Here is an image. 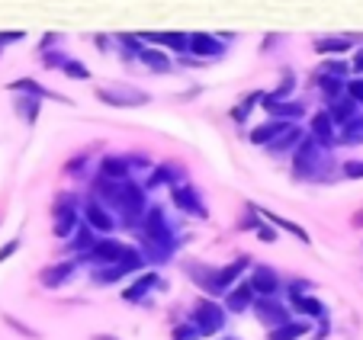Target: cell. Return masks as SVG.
<instances>
[{
	"mask_svg": "<svg viewBox=\"0 0 363 340\" xmlns=\"http://www.w3.org/2000/svg\"><path fill=\"white\" fill-rule=\"evenodd\" d=\"M308 84H315V87L322 90V94L328 96V100H335V96H341V94H344V84H347V81H341V77H331V74H318V71H315Z\"/></svg>",
	"mask_w": 363,
	"mask_h": 340,
	"instance_id": "obj_35",
	"label": "cell"
},
{
	"mask_svg": "<svg viewBox=\"0 0 363 340\" xmlns=\"http://www.w3.org/2000/svg\"><path fill=\"white\" fill-rule=\"evenodd\" d=\"M77 225H81V203L71 193H62L55 199V225H52V232H55V238L68 241Z\"/></svg>",
	"mask_w": 363,
	"mask_h": 340,
	"instance_id": "obj_4",
	"label": "cell"
},
{
	"mask_svg": "<svg viewBox=\"0 0 363 340\" xmlns=\"http://www.w3.org/2000/svg\"><path fill=\"white\" fill-rule=\"evenodd\" d=\"M171 196H174V205H177L180 212H186V215H193V218H209V209H206L203 196H199L196 186H190L186 180H180V183L171 186Z\"/></svg>",
	"mask_w": 363,
	"mask_h": 340,
	"instance_id": "obj_7",
	"label": "cell"
},
{
	"mask_svg": "<svg viewBox=\"0 0 363 340\" xmlns=\"http://www.w3.org/2000/svg\"><path fill=\"white\" fill-rule=\"evenodd\" d=\"M322 170H328V151L318 148L308 135L293 151V177L296 180H322Z\"/></svg>",
	"mask_w": 363,
	"mask_h": 340,
	"instance_id": "obj_1",
	"label": "cell"
},
{
	"mask_svg": "<svg viewBox=\"0 0 363 340\" xmlns=\"http://www.w3.org/2000/svg\"><path fill=\"white\" fill-rule=\"evenodd\" d=\"M123 251H125L123 241H116V238H96V244L84 254V260H90L94 266H110V264H116V260L123 257Z\"/></svg>",
	"mask_w": 363,
	"mask_h": 340,
	"instance_id": "obj_11",
	"label": "cell"
},
{
	"mask_svg": "<svg viewBox=\"0 0 363 340\" xmlns=\"http://www.w3.org/2000/svg\"><path fill=\"white\" fill-rule=\"evenodd\" d=\"M302 135H306V132H302L296 123H293V125H286V132H280V135H277L274 142L267 144V151H270V154H277V157H283V154H293V151H296V144L302 142Z\"/></svg>",
	"mask_w": 363,
	"mask_h": 340,
	"instance_id": "obj_20",
	"label": "cell"
},
{
	"mask_svg": "<svg viewBox=\"0 0 363 340\" xmlns=\"http://www.w3.org/2000/svg\"><path fill=\"white\" fill-rule=\"evenodd\" d=\"M261 100H264V94H261V90H251V94H245V96H241V100L232 106V113H228V116H232V123H235V125L247 123V116H251V109L257 106V103H261Z\"/></svg>",
	"mask_w": 363,
	"mask_h": 340,
	"instance_id": "obj_27",
	"label": "cell"
},
{
	"mask_svg": "<svg viewBox=\"0 0 363 340\" xmlns=\"http://www.w3.org/2000/svg\"><path fill=\"white\" fill-rule=\"evenodd\" d=\"M312 142L318 144V148H325V151H331L337 144V129H335V123H331V116L325 113V109H318L315 116L308 119V132H306Z\"/></svg>",
	"mask_w": 363,
	"mask_h": 340,
	"instance_id": "obj_10",
	"label": "cell"
},
{
	"mask_svg": "<svg viewBox=\"0 0 363 340\" xmlns=\"http://www.w3.org/2000/svg\"><path fill=\"white\" fill-rule=\"evenodd\" d=\"M116 45H119V55H123V62H138V55H142V35H129V33H123V35H116Z\"/></svg>",
	"mask_w": 363,
	"mask_h": 340,
	"instance_id": "obj_36",
	"label": "cell"
},
{
	"mask_svg": "<svg viewBox=\"0 0 363 340\" xmlns=\"http://www.w3.org/2000/svg\"><path fill=\"white\" fill-rule=\"evenodd\" d=\"M247 286L254 289V295H257V299H274V295L283 293V279H280V273H277L274 266L254 264V266H251V279H247Z\"/></svg>",
	"mask_w": 363,
	"mask_h": 340,
	"instance_id": "obj_5",
	"label": "cell"
},
{
	"mask_svg": "<svg viewBox=\"0 0 363 340\" xmlns=\"http://www.w3.org/2000/svg\"><path fill=\"white\" fill-rule=\"evenodd\" d=\"M39 103H42V100H35V96L16 94V96H13V109H16V116H20L23 123L33 125L35 119H39Z\"/></svg>",
	"mask_w": 363,
	"mask_h": 340,
	"instance_id": "obj_33",
	"label": "cell"
},
{
	"mask_svg": "<svg viewBox=\"0 0 363 340\" xmlns=\"http://www.w3.org/2000/svg\"><path fill=\"white\" fill-rule=\"evenodd\" d=\"M96 100L106 103V106L132 109V106H145V103H151V94L132 87V84H100V87H96Z\"/></svg>",
	"mask_w": 363,
	"mask_h": 340,
	"instance_id": "obj_2",
	"label": "cell"
},
{
	"mask_svg": "<svg viewBox=\"0 0 363 340\" xmlns=\"http://www.w3.org/2000/svg\"><path fill=\"white\" fill-rule=\"evenodd\" d=\"M337 142H341V144H363V116L350 119V123L341 129Z\"/></svg>",
	"mask_w": 363,
	"mask_h": 340,
	"instance_id": "obj_37",
	"label": "cell"
},
{
	"mask_svg": "<svg viewBox=\"0 0 363 340\" xmlns=\"http://www.w3.org/2000/svg\"><path fill=\"white\" fill-rule=\"evenodd\" d=\"M77 264H81V260H62V264L45 266V270L39 273V283L45 289H62L65 283H68V279L77 273Z\"/></svg>",
	"mask_w": 363,
	"mask_h": 340,
	"instance_id": "obj_13",
	"label": "cell"
},
{
	"mask_svg": "<svg viewBox=\"0 0 363 340\" xmlns=\"http://www.w3.org/2000/svg\"><path fill=\"white\" fill-rule=\"evenodd\" d=\"M96 48H100V52H113V48H116V35H96Z\"/></svg>",
	"mask_w": 363,
	"mask_h": 340,
	"instance_id": "obj_48",
	"label": "cell"
},
{
	"mask_svg": "<svg viewBox=\"0 0 363 340\" xmlns=\"http://www.w3.org/2000/svg\"><path fill=\"white\" fill-rule=\"evenodd\" d=\"M286 125H293V123H283V119H267V123H261L257 129L247 132V138H251V144H261V148H267V144L274 142L280 132H286Z\"/></svg>",
	"mask_w": 363,
	"mask_h": 340,
	"instance_id": "obj_21",
	"label": "cell"
},
{
	"mask_svg": "<svg viewBox=\"0 0 363 340\" xmlns=\"http://www.w3.org/2000/svg\"><path fill=\"white\" fill-rule=\"evenodd\" d=\"M116 266L123 270V276H129V273H142L145 266H148V260H145V254L138 251V247H125L123 257L116 260Z\"/></svg>",
	"mask_w": 363,
	"mask_h": 340,
	"instance_id": "obj_32",
	"label": "cell"
},
{
	"mask_svg": "<svg viewBox=\"0 0 363 340\" xmlns=\"http://www.w3.org/2000/svg\"><path fill=\"white\" fill-rule=\"evenodd\" d=\"M341 170L347 180H363V161H344Z\"/></svg>",
	"mask_w": 363,
	"mask_h": 340,
	"instance_id": "obj_44",
	"label": "cell"
},
{
	"mask_svg": "<svg viewBox=\"0 0 363 340\" xmlns=\"http://www.w3.org/2000/svg\"><path fill=\"white\" fill-rule=\"evenodd\" d=\"M65 58H68V55H65V52H42V62H45L52 71H55V68H62V64H65Z\"/></svg>",
	"mask_w": 363,
	"mask_h": 340,
	"instance_id": "obj_45",
	"label": "cell"
},
{
	"mask_svg": "<svg viewBox=\"0 0 363 340\" xmlns=\"http://www.w3.org/2000/svg\"><path fill=\"white\" fill-rule=\"evenodd\" d=\"M296 90V71L293 68H283L280 71V84H277V90H270V94H264L261 106L264 103H277V100H289Z\"/></svg>",
	"mask_w": 363,
	"mask_h": 340,
	"instance_id": "obj_25",
	"label": "cell"
},
{
	"mask_svg": "<svg viewBox=\"0 0 363 340\" xmlns=\"http://www.w3.org/2000/svg\"><path fill=\"white\" fill-rule=\"evenodd\" d=\"M138 35H142V39L158 42V45L174 48V52H180V55L186 52V39H190V33H174V29H161V33H138Z\"/></svg>",
	"mask_w": 363,
	"mask_h": 340,
	"instance_id": "obj_23",
	"label": "cell"
},
{
	"mask_svg": "<svg viewBox=\"0 0 363 340\" xmlns=\"http://www.w3.org/2000/svg\"><path fill=\"white\" fill-rule=\"evenodd\" d=\"M354 228H363V212H357L354 215Z\"/></svg>",
	"mask_w": 363,
	"mask_h": 340,
	"instance_id": "obj_52",
	"label": "cell"
},
{
	"mask_svg": "<svg viewBox=\"0 0 363 340\" xmlns=\"http://www.w3.org/2000/svg\"><path fill=\"white\" fill-rule=\"evenodd\" d=\"M174 340H199V331L186 321V324H177L174 327Z\"/></svg>",
	"mask_w": 363,
	"mask_h": 340,
	"instance_id": "obj_41",
	"label": "cell"
},
{
	"mask_svg": "<svg viewBox=\"0 0 363 340\" xmlns=\"http://www.w3.org/2000/svg\"><path fill=\"white\" fill-rule=\"evenodd\" d=\"M312 331V324L308 321H286V324L274 327V331L267 334V340H299L302 334Z\"/></svg>",
	"mask_w": 363,
	"mask_h": 340,
	"instance_id": "obj_31",
	"label": "cell"
},
{
	"mask_svg": "<svg viewBox=\"0 0 363 340\" xmlns=\"http://www.w3.org/2000/svg\"><path fill=\"white\" fill-rule=\"evenodd\" d=\"M26 39V33L23 29H4L0 33V45H10V42H23Z\"/></svg>",
	"mask_w": 363,
	"mask_h": 340,
	"instance_id": "obj_46",
	"label": "cell"
},
{
	"mask_svg": "<svg viewBox=\"0 0 363 340\" xmlns=\"http://www.w3.org/2000/svg\"><path fill=\"white\" fill-rule=\"evenodd\" d=\"M289 308H293V312H299V314H306V318H312V321L328 318V308H325L312 293H306V295H289Z\"/></svg>",
	"mask_w": 363,
	"mask_h": 340,
	"instance_id": "obj_19",
	"label": "cell"
},
{
	"mask_svg": "<svg viewBox=\"0 0 363 340\" xmlns=\"http://www.w3.org/2000/svg\"><path fill=\"white\" fill-rule=\"evenodd\" d=\"M177 64H180V68H203L206 62H199V58H193V55H180Z\"/></svg>",
	"mask_w": 363,
	"mask_h": 340,
	"instance_id": "obj_49",
	"label": "cell"
},
{
	"mask_svg": "<svg viewBox=\"0 0 363 340\" xmlns=\"http://www.w3.org/2000/svg\"><path fill=\"white\" fill-rule=\"evenodd\" d=\"M100 177L103 180H129L132 177V170H129V161H125L123 154H110V157H103L100 161Z\"/></svg>",
	"mask_w": 363,
	"mask_h": 340,
	"instance_id": "obj_22",
	"label": "cell"
},
{
	"mask_svg": "<svg viewBox=\"0 0 363 340\" xmlns=\"http://www.w3.org/2000/svg\"><path fill=\"white\" fill-rule=\"evenodd\" d=\"M186 270H190V279H193V283H196L199 289H203V293H209V295H213L216 266H206V264H196V260H193V264H186Z\"/></svg>",
	"mask_w": 363,
	"mask_h": 340,
	"instance_id": "obj_34",
	"label": "cell"
},
{
	"mask_svg": "<svg viewBox=\"0 0 363 340\" xmlns=\"http://www.w3.org/2000/svg\"><path fill=\"white\" fill-rule=\"evenodd\" d=\"M261 218H267L270 225H274V228H280V232H289L293 234V238H299L302 244H308V232L306 228H302V225H296V222H289V218H283V215H277V212H270V209H261Z\"/></svg>",
	"mask_w": 363,
	"mask_h": 340,
	"instance_id": "obj_26",
	"label": "cell"
},
{
	"mask_svg": "<svg viewBox=\"0 0 363 340\" xmlns=\"http://www.w3.org/2000/svg\"><path fill=\"white\" fill-rule=\"evenodd\" d=\"M254 299H257V295H254V289L247 286V279L245 283H235V286L225 293V312H235V314L247 312V308L254 305Z\"/></svg>",
	"mask_w": 363,
	"mask_h": 340,
	"instance_id": "obj_16",
	"label": "cell"
},
{
	"mask_svg": "<svg viewBox=\"0 0 363 340\" xmlns=\"http://www.w3.org/2000/svg\"><path fill=\"white\" fill-rule=\"evenodd\" d=\"M325 113L331 116L335 129H344V125H347L350 119L360 116V106H357V103L350 100L347 94H341V96H335V100H328V109H325Z\"/></svg>",
	"mask_w": 363,
	"mask_h": 340,
	"instance_id": "obj_15",
	"label": "cell"
},
{
	"mask_svg": "<svg viewBox=\"0 0 363 340\" xmlns=\"http://www.w3.org/2000/svg\"><path fill=\"white\" fill-rule=\"evenodd\" d=\"M180 174L174 164H161V167H155L151 170V177H148V183H145V190H158V186H174V183H180Z\"/></svg>",
	"mask_w": 363,
	"mask_h": 340,
	"instance_id": "obj_24",
	"label": "cell"
},
{
	"mask_svg": "<svg viewBox=\"0 0 363 340\" xmlns=\"http://www.w3.org/2000/svg\"><path fill=\"white\" fill-rule=\"evenodd\" d=\"M344 94H347L357 106H363V77H354V81L344 84Z\"/></svg>",
	"mask_w": 363,
	"mask_h": 340,
	"instance_id": "obj_40",
	"label": "cell"
},
{
	"mask_svg": "<svg viewBox=\"0 0 363 340\" xmlns=\"http://www.w3.org/2000/svg\"><path fill=\"white\" fill-rule=\"evenodd\" d=\"M251 266V260L247 257H238V260H232V264H225V266H216V279H213V295H225L228 289L235 286L241 279V273Z\"/></svg>",
	"mask_w": 363,
	"mask_h": 340,
	"instance_id": "obj_12",
	"label": "cell"
},
{
	"mask_svg": "<svg viewBox=\"0 0 363 340\" xmlns=\"http://www.w3.org/2000/svg\"><path fill=\"white\" fill-rule=\"evenodd\" d=\"M81 222L90 225L96 234H110L113 228H116V215H113V212L106 209L103 203H96L94 196H87L81 203Z\"/></svg>",
	"mask_w": 363,
	"mask_h": 340,
	"instance_id": "obj_6",
	"label": "cell"
},
{
	"mask_svg": "<svg viewBox=\"0 0 363 340\" xmlns=\"http://www.w3.org/2000/svg\"><path fill=\"white\" fill-rule=\"evenodd\" d=\"M254 314H257V321H261V324H267L270 331H274V327H280V324H286V321H293L289 318V305L283 299H254Z\"/></svg>",
	"mask_w": 363,
	"mask_h": 340,
	"instance_id": "obj_9",
	"label": "cell"
},
{
	"mask_svg": "<svg viewBox=\"0 0 363 340\" xmlns=\"http://www.w3.org/2000/svg\"><path fill=\"white\" fill-rule=\"evenodd\" d=\"M347 68L350 64L344 62V58H325V62L318 64V74H331V77H341L344 81V77H347Z\"/></svg>",
	"mask_w": 363,
	"mask_h": 340,
	"instance_id": "obj_39",
	"label": "cell"
},
{
	"mask_svg": "<svg viewBox=\"0 0 363 340\" xmlns=\"http://www.w3.org/2000/svg\"><path fill=\"white\" fill-rule=\"evenodd\" d=\"M186 52H190L193 58H199V62H206V58L213 62V58H222V55H225V42H222L216 33H190Z\"/></svg>",
	"mask_w": 363,
	"mask_h": 340,
	"instance_id": "obj_8",
	"label": "cell"
},
{
	"mask_svg": "<svg viewBox=\"0 0 363 340\" xmlns=\"http://www.w3.org/2000/svg\"><path fill=\"white\" fill-rule=\"evenodd\" d=\"M94 340H119V337H113V334H96Z\"/></svg>",
	"mask_w": 363,
	"mask_h": 340,
	"instance_id": "obj_53",
	"label": "cell"
},
{
	"mask_svg": "<svg viewBox=\"0 0 363 340\" xmlns=\"http://www.w3.org/2000/svg\"><path fill=\"white\" fill-rule=\"evenodd\" d=\"M84 167H87V154H77V157H71V164H68V174H84Z\"/></svg>",
	"mask_w": 363,
	"mask_h": 340,
	"instance_id": "obj_47",
	"label": "cell"
},
{
	"mask_svg": "<svg viewBox=\"0 0 363 340\" xmlns=\"http://www.w3.org/2000/svg\"><path fill=\"white\" fill-rule=\"evenodd\" d=\"M138 62L145 64V68H151V71H158V74H167V71L174 68V62L167 58L161 48H142V55H138Z\"/></svg>",
	"mask_w": 363,
	"mask_h": 340,
	"instance_id": "obj_30",
	"label": "cell"
},
{
	"mask_svg": "<svg viewBox=\"0 0 363 340\" xmlns=\"http://www.w3.org/2000/svg\"><path fill=\"white\" fill-rule=\"evenodd\" d=\"M228 340H232V337H228Z\"/></svg>",
	"mask_w": 363,
	"mask_h": 340,
	"instance_id": "obj_54",
	"label": "cell"
},
{
	"mask_svg": "<svg viewBox=\"0 0 363 340\" xmlns=\"http://www.w3.org/2000/svg\"><path fill=\"white\" fill-rule=\"evenodd\" d=\"M94 244H96V232L90 228V225H84V222L77 225L74 234L68 238V251H74V254H87Z\"/></svg>",
	"mask_w": 363,
	"mask_h": 340,
	"instance_id": "obj_28",
	"label": "cell"
},
{
	"mask_svg": "<svg viewBox=\"0 0 363 340\" xmlns=\"http://www.w3.org/2000/svg\"><path fill=\"white\" fill-rule=\"evenodd\" d=\"M254 232H257V238H261L264 244H274V241H277V228L270 222H261L257 228H254Z\"/></svg>",
	"mask_w": 363,
	"mask_h": 340,
	"instance_id": "obj_43",
	"label": "cell"
},
{
	"mask_svg": "<svg viewBox=\"0 0 363 340\" xmlns=\"http://www.w3.org/2000/svg\"><path fill=\"white\" fill-rule=\"evenodd\" d=\"M264 109L270 113V119H283V123H296L306 116V103L302 100H277V103H264Z\"/></svg>",
	"mask_w": 363,
	"mask_h": 340,
	"instance_id": "obj_17",
	"label": "cell"
},
{
	"mask_svg": "<svg viewBox=\"0 0 363 340\" xmlns=\"http://www.w3.org/2000/svg\"><path fill=\"white\" fill-rule=\"evenodd\" d=\"M4 321H7V324L13 327V331H20L23 337H33V340H39V331H33V327H26V324H23V321H16L13 314H4Z\"/></svg>",
	"mask_w": 363,
	"mask_h": 340,
	"instance_id": "obj_42",
	"label": "cell"
},
{
	"mask_svg": "<svg viewBox=\"0 0 363 340\" xmlns=\"http://www.w3.org/2000/svg\"><path fill=\"white\" fill-rule=\"evenodd\" d=\"M312 48H315L318 55H325V58H337L341 52H347L350 48V39L347 35H325V39L312 42Z\"/></svg>",
	"mask_w": 363,
	"mask_h": 340,
	"instance_id": "obj_29",
	"label": "cell"
},
{
	"mask_svg": "<svg viewBox=\"0 0 363 340\" xmlns=\"http://www.w3.org/2000/svg\"><path fill=\"white\" fill-rule=\"evenodd\" d=\"M58 71H62L65 77H71V81H90V68L84 62H77V58H71V55L65 58V64Z\"/></svg>",
	"mask_w": 363,
	"mask_h": 340,
	"instance_id": "obj_38",
	"label": "cell"
},
{
	"mask_svg": "<svg viewBox=\"0 0 363 340\" xmlns=\"http://www.w3.org/2000/svg\"><path fill=\"white\" fill-rule=\"evenodd\" d=\"M16 247H20V241H10V244H4V247H0V264H4V260H7V257H13V254H16Z\"/></svg>",
	"mask_w": 363,
	"mask_h": 340,
	"instance_id": "obj_50",
	"label": "cell"
},
{
	"mask_svg": "<svg viewBox=\"0 0 363 340\" xmlns=\"http://www.w3.org/2000/svg\"><path fill=\"white\" fill-rule=\"evenodd\" d=\"M190 324L199 331V337H209V334H219L225 327V308L216 305L213 299H199L190 312Z\"/></svg>",
	"mask_w": 363,
	"mask_h": 340,
	"instance_id": "obj_3",
	"label": "cell"
},
{
	"mask_svg": "<svg viewBox=\"0 0 363 340\" xmlns=\"http://www.w3.org/2000/svg\"><path fill=\"white\" fill-rule=\"evenodd\" d=\"M155 286H161V276H158V273H151V270H145L142 276L132 279L129 286L123 289V299H125V302H142Z\"/></svg>",
	"mask_w": 363,
	"mask_h": 340,
	"instance_id": "obj_18",
	"label": "cell"
},
{
	"mask_svg": "<svg viewBox=\"0 0 363 340\" xmlns=\"http://www.w3.org/2000/svg\"><path fill=\"white\" fill-rule=\"evenodd\" d=\"M350 68H354V71H360V74H363V48L354 55V64H350Z\"/></svg>",
	"mask_w": 363,
	"mask_h": 340,
	"instance_id": "obj_51",
	"label": "cell"
},
{
	"mask_svg": "<svg viewBox=\"0 0 363 340\" xmlns=\"http://www.w3.org/2000/svg\"><path fill=\"white\" fill-rule=\"evenodd\" d=\"M7 90H13V94H26V96H35V100H58V103H71L68 96L55 94V90L42 87L35 77H16V81L7 84Z\"/></svg>",
	"mask_w": 363,
	"mask_h": 340,
	"instance_id": "obj_14",
	"label": "cell"
}]
</instances>
